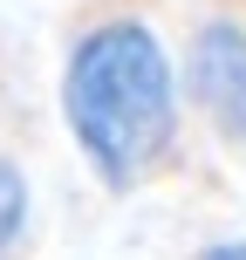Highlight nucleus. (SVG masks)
I'll use <instances>...</instances> for the list:
<instances>
[{
  "label": "nucleus",
  "mask_w": 246,
  "mask_h": 260,
  "mask_svg": "<svg viewBox=\"0 0 246 260\" xmlns=\"http://www.w3.org/2000/svg\"><path fill=\"white\" fill-rule=\"evenodd\" d=\"M62 117L110 192L151 178L178 137V76L144 21H103L68 48Z\"/></svg>",
  "instance_id": "1"
},
{
  "label": "nucleus",
  "mask_w": 246,
  "mask_h": 260,
  "mask_svg": "<svg viewBox=\"0 0 246 260\" xmlns=\"http://www.w3.org/2000/svg\"><path fill=\"white\" fill-rule=\"evenodd\" d=\"M192 96L205 103V117H219V130H246V35L233 21L198 27V41H192Z\"/></svg>",
  "instance_id": "2"
},
{
  "label": "nucleus",
  "mask_w": 246,
  "mask_h": 260,
  "mask_svg": "<svg viewBox=\"0 0 246 260\" xmlns=\"http://www.w3.org/2000/svg\"><path fill=\"white\" fill-rule=\"evenodd\" d=\"M21 233H27V178L0 157V253H7Z\"/></svg>",
  "instance_id": "3"
},
{
  "label": "nucleus",
  "mask_w": 246,
  "mask_h": 260,
  "mask_svg": "<svg viewBox=\"0 0 246 260\" xmlns=\"http://www.w3.org/2000/svg\"><path fill=\"white\" fill-rule=\"evenodd\" d=\"M212 260H246V240H219V247H205Z\"/></svg>",
  "instance_id": "4"
}]
</instances>
